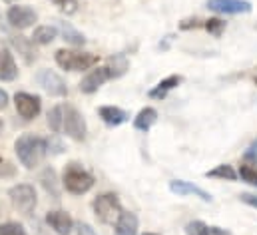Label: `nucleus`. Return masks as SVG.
Listing matches in <instances>:
<instances>
[{
    "instance_id": "obj_1",
    "label": "nucleus",
    "mask_w": 257,
    "mask_h": 235,
    "mask_svg": "<svg viewBox=\"0 0 257 235\" xmlns=\"http://www.w3.org/2000/svg\"><path fill=\"white\" fill-rule=\"evenodd\" d=\"M14 152L26 170H34L44 162L48 154V140L34 134H22L14 142Z\"/></svg>"
},
{
    "instance_id": "obj_2",
    "label": "nucleus",
    "mask_w": 257,
    "mask_h": 235,
    "mask_svg": "<svg viewBox=\"0 0 257 235\" xmlns=\"http://www.w3.org/2000/svg\"><path fill=\"white\" fill-rule=\"evenodd\" d=\"M62 185L66 191L74 193V195H82L86 191H90L94 187V176L90 172H86L80 164H68L62 174Z\"/></svg>"
},
{
    "instance_id": "obj_3",
    "label": "nucleus",
    "mask_w": 257,
    "mask_h": 235,
    "mask_svg": "<svg viewBox=\"0 0 257 235\" xmlns=\"http://www.w3.org/2000/svg\"><path fill=\"white\" fill-rule=\"evenodd\" d=\"M56 58V64L62 68V70H68V72H82V70H88L92 66L98 64V56L92 54V52H80V50H58L54 54Z\"/></svg>"
},
{
    "instance_id": "obj_4",
    "label": "nucleus",
    "mask_w": 257,
    "mask_h": 235,
    "mask_svg": "<svg viewBox=\"0 0 257 235\" xmlns=\"http://www.w3.org/2000/svg\"><path fill=\"white\" fill-rule=\"evenodd\" d=\"M8 197L14 205L16 211H20L22 215H30L34 209H36V189L34 185L30 183H18V185H12L8 189Z\"/></svg>"
},
{
    "instance_id": "obj_5",
    "label": "nucleus",
    "mask_w": 257,
    "mask_h": 235,
    "mask_svg": "<svg viewBox=\"0 0 257 235\" xmlns=\"http://www.w3.org/2000/svg\"><path fill=\"white\" fill-rule=\"evenodd\" d=\"M94 207V215L100 223H114L118 221L120 213H122V205L116 193H102L94 199L92 203Z\"/></svg>"
},
{
    "instance_id": "obj_6",
    "label": "nucleus",
    "mask_w": 257,
    "mask_h": 235,
    "mask_svg": "<svg viewBox=\"0 0 257 235\" xmlns=\"http://www.w3.org/2000/svg\"><path fill=\"white\" fill-rule=\"evenodd\" d=\"M62 130L68 138L82 142L86 138V120L84 116L74 108V106H64V126Z\"/></svg>"
},
{
    "instance_id": "obj_7",
    "label": "nucleus",
    "mask_w": 257,
    "mask_h": 235,
    "mask_svg": "<svg viewBox=\"0 0 257 235\" xmlns=\"http://www.w3.org/2000/svg\"><path fill=\"white\" fill-rule=\"evenodd\" d=\"M36 82H38V86H42V90L46 92V94H50V96H58V98H62V96H68V86H66V82L54 72V70H40L38 74H36Z\"/></svg>"
},
{
    "instance_id": "obj_8",
    "label": "nucleus",
    "mask_w": 257,
    "mask_h": 235,
    "mask_svg": "<svg viewBox=\"0 0 257 235\" xmlns=\"http://www.w3.org/2000/svg\"><path fill=\"white\" fill-rule=\"evenodd\" d=\"M14 106L18 116L24 120H34L42 110V100L36 94H28V92H18L14 96Z\"/></svg>"
},
{
    "instance_id": "obj_9",
    "label": "nucleus",
    "mask_w": 257,
    "mask_h": 235,
    "mask_svg": "<svg viewBox=\"0 0 257 235\" xmlns=\"http://www.w3.org/2000/svg\"><path fill=\"white\" fill-rule=\"evenodd\" d=\"M6 18H8V22H10L12 28H16V30H26V28L34 26V22L38 20V14H36L30 6H20V4H16V6H10Z\"/></svg>"
},
{
    "instance_id": "obj_10",
    "label": "nucleus",
    "mask_w": 257,
    "mask_h": 235,
    "mask_svg": "<svg viewBox=\"0 0 257 235\" xmlns=\"http://www.w3.org/2000/svg\"><path fill=\"white\" fill-rule=\"evenodd\" d=\"M205 6L217 14H249L253 10L247 0H207Z\"/></svg>"
},
{
    "instance_id": "obj_11",
    "label": "nucleus",
    "mask_w": 257,
    "mask_h": 235,
    "mask_svg": "<svg viewBox=\"0 0 257 235\" xmlns=\"http://www.w3.org/2000/svg\"><path fill=\"white\" fill-rule=\"evenodd\" d=\"M108 80H112V74H110L108 66H98V68H94V70L80 82V92H82V94H94V92H98V88L104 86Z\"/></svg>"
},
{
    "instance_id": "obj_12",
    "label": "nucleus",
    "mask_w": 257,
    "mask_h": 235,
    "mask_svg": "<svg viewBox=\"0 0 257 235\" xmlns=\"http://www.w3.org/2000/svg\"><path fill=\"white\" fill-rule=\"evenodd\" d=\"M170 191L176 193V195H180V197H184V195H195V197H199L201 201L211 203V195H209L205 189L193 185L190 181H184V179H172V181H170Z\"/></svg>"
},
{
    "instance_id": "obj_13",
    "label": "nucleus",
    "mask_w": 257,
    "mask_h": 235,
    "mask_svg": "<svg viewBox=\"0 0 257 235\" xmlns=\"http://www.w3.org/2000/svg\"><path fill=\"white\" fill-rule=\"evenodd\" d=\"M46 223L56 231L58 235H70L74 229V219L70 217V213H66L62 209L56 211H48L46 215Z\"/></svg>"
},
{
    "instance_id": "obj_14",
    "label": "nucleus",
    "mask_w": 257,
    "mask_h": 235,
    "mask_svg": "<svg viewBox=\"0 0 257 235\" xmlns=\"http://www.w3.org/2000/svg\"><path fill=\"white\" fill-rule=\"evenodd\" d=\"M98 116L102 118V122L108 124V126H120V124L130 120L128 112L118 108V106H102V108H98Z\"/></svg>"
},
{
    "instance_id": "obj_15",
    "label": "nucleus",
    "mask_w": 257,
    "mask_h": 235,
    "mask_svg": "<svg viewBox=\"0 0 257 235\" xmlns=\"http://www.w3.org/2000/svg\"><path fill=\"white\" fill-rule=\"evenodd\" d=\"M182 84V76H178V74H172V76H168V78H164L162 82H158V86L154 88V90H150V98H154V100H164L174 88H178Z\"/></svg>"
},
{
    "instance_id": "obj_16",
    "label": "nucleus",
    "mask_w": 257,
    "mask_h": 235,
    "mask_svg": "<svg viewBox=\"0 0 257 235\" xmlns=\"http://www.w3.org/2000/svg\"><path fill=\"white\" fill-rule=\"evenodd\" d=\"M138 215L132 211H122L118 221H116V235H138Z\"/></svg>"
},
{
    "instance_id": "obj_17",
    "label": "nucleus",
    "mask_w": 257,
    "mask_h": 235,
    "mask_svg": "<svg viewBox=\"0 0 257 235\" xmlns=\"http://www.w3.org/2000/svg\"><path fill=\"white\" fill-rule=\"evenodd\" d=\"M18 76V66L14 62V56L8 50H0V80L12 82Z\"/></svg>"
},
{
    "instance_id": "obj_18",
    "label": "nucleus",
    "mask_w": 257,
    "mask_h": 235,
    "mask_svg": "<svg viewBox=\"0 0 257 235\" xmlns=\"http://www.w3.org/2000/svg\"><path fill=\"white\" fill-rule=\"evenodd\" d=\"M156 122H158V112L154 108H144L134 118V128L140 132H148Z\"/></svg>"
},
{
    "instance_id": "obj_19",
    "label": "nucleus",
    "mask_w": 257,
    "mask_h": 235,
    "mask_svg": "<svg viewBox=\"0 0 257 235\" xmlns=\"http://www.w3.org/2000/svg\"><path fill=\"white\" fill-rule=\"evenodd\" d=\"M12 46L18 50V54H22L24 60L30 64L32 60L36 58V52H34V42H32V38L28 40V38H24V36H14L12 38Z\"/></svg>"
},
{
    "instance_id": "obj_20",
    "label": "nucleus",
    "mask_w": 257,
    "mask_h": 235,
    "mask_svg": "<svg viewBox=\"0 0 257 235\" xmlns=\"http://www.w3.org/2000/svg\"><path fill=\"white\" fill-rule=\"evenodd\" d=\"M56 36H58V28L56 26H38L34 30V34H32V42L34 44H40V46H46Z\"/></svg>"
},
{
    "instance_id": "obj_21",
    "label": "nucleus",
    "mask_w": 257,
    "mask_h": 235,
    "mask_svg": "<svg viewBox=\"0 0 257 235\" xmlns=\"http://www.w3.org/2000/svg\"><path fill=\"white\" fill-rule=\"evenodd\" d=\"M40 181H42V187H44L52 197H60L58 177H56V172H54L52 168H46V170L40 174Z\"/></svg>"
},
{
    "instance_id": "obj_22",
    "label": "nucleus",
    "mask_w": 257,
    "mask_h": 235,
    "mask_svg": "<svg viewBox=\"0 0 257 235\" xmlns=\"http://www.w3.org/2000/svg\"><path fill=\"white\" fill-rule=\"evenodd\" d=\"M58 30H60V34H62V38H64L66 42H70V44H74V46H82V44L86 42L84 34L78 32V30H76L72 24H68V22H58Z\"/></svg>"
},
{
    "instance_id": "obj_23",
    "label": "nucleus",
    "mask_w": 257,
    "mask_h": 235,
    "mask_svg": "<svg viewBox=\"0 0 257 235\" xmlns=\"http://www.w3.org/2000/svg\"><path fill=\"white\" fill-rule=\"evenodd\" d=\"M130 68V62L126 58V54H114L112 58L108 60V70L112 74V78H120L128 72Z\"/></svg>"
},
{
    "instance_id": "obj_24",
    "label": "nucleus",
    "mask_w": 257,
    "mask_h": 235,
    "mask_svg": "<svg viewBox=\"0 0 257 235\" xmlns=\"http://www.w3.org/2000/svg\"><path fill=\"white\" fill-rule=\"evenodd\" d=\"M205 177H215V179H227V181H233L237 179V172L227 166V164H221V166H215L213 170L205 172Z\"/></svg>"
},
{
    "instance_id": "obj_25",
    "label": "nucleus",
    "mask_w": 257,
    "mask_h": 235,
    "mask_svg": "<svg viewBox=\"0 0 257 235\" xmlns=\"http://www.w3.org/2000/svg\"><path fill=\"white\" fill-rule=\"evenodd\" d=\"M62 126H64V108H62V106H54V108L48 112V128H50L54 134H58V132L62 130Z\"/></svg>"
},
{
    "instance_id": "obj_26",
    "label": "nucleus",
    "mask_w": 257,
    "mask_h": 235,
    "mask_svg": "<svg viewBox=\"0 0 257 235\" xmlns=\"http://www.w3.org/2000/svg\"><path fill=\"white\" fill-rule=\"evenodd\" d=\"M203 28L211 34V36H215V38H219L221 34H223V30H225V20H219V18H209V20H205L203 22Z\"/></svg>"
},
{
    "instance_id": "obj_27",
    "label": "nucleus",
    "mask_w": 257,
    "mask_h": 235,
    "mask_svg": "<svg viewBox=\"0 0 257 235\" xmlns=\"http://www.w3.org/2000/svg\"><path fill=\"white\" fill-rule=\"evenodd\" d=\"M237 176L241 177L245 183H249V185H255V187H257V170L249 168V166H245V164H241V168H239Z\"/></svg>"
},
{
    "instance_id": "obj_28",
    "label": "nucleus",
    "mask_w": 257,
    "mask_h": 235,
    "mask_svg": "<svg viewBox=\"0 0 257 235\" xmlns=\"http://www.w3.org/2000/svg\"><path fill=\"white\" fill-rule=\"evenodd\" d=\"M0 235H28L26 229L20 223L8 221V223H0Z\"/></svg>"
},
{
    "instance_id": "obj_29",
    "label": "nucleus",
    "mask_w": 257,
    "mask_h": 235,
    "mask_svg": "<svg viewBox=\"0 0 257 235\" xmlns=\"http://www.w3.org/2000/svg\"><path fill=\"white\" fill-rule=\"evenodd\" d=\"M243 164L249 166V168H253V170H257V140H253L251 146L245 150V154H243Z\"/></svg>"
},
{
    "instance_id": "obj_30",
    "label": "nucleus",
    "mask_w": 257,
    "mask_h": 235,
    "mask_svg": "<svg viewBox=\"0 0 257 235\" xmlns=\"http://www.w3.org/2000/svg\"><path fill=\"white\" fill-rule=\"evenodd\" d=\"M186 233L188 235H211L209 233V227L203 223V221H190L188 225H186Z\"/></svg>"
},
{
    "instance_id": "obj_31",
    "label": "nucleus",
    "mask_w": 257,
    "mask_h": 235,
    "mask_svg": "<svg viewBox=\"0 0 257 235\" xmlns=\"http://www.w3.org/2000/svg\"><path fill=\"white\" fill-rule=\"evenodd\" d=\"M52 2L66 14H74L78 10V2L76 0H52Z\"/></svg>"
},
{
    "instance_id": "obj_32",
    "label": "nucleus",
    "mask_w": 257,
    "mask_h": 235,
    "mask_svg": "<svg viewBox=\"0 0 257 235\" xmlns=\"http://www.w3.org/2000/svg\"><path fill=\"white\" fill-rule=\"evenodd\" d=\"M205 20H199V18H190V20H184L180 22V30H190V28H199L203 26Z\"/></svg>"
},
{
    "instance_id": "obj_33",
    "label": "nucleus",
    "mask_w": 257,
    "mask_h": 235,
    "mask_svg": "<svg viewBox=\"0 0 257 235\" xmlns=\"http://www.w3.org/2000/svg\"><path fill=\"white\" fill-rule=\"evenodd\" d=\"M76 233L78 235H98L96 233V229H94L90 223H82V221L76 225Z\"/></svg>"
},
{
    "instance_id": "obj_34",
    "label": "nucleus",
    "mask_w": 257,
    "mask_h": 235,
    "mask_svg": "<svg viewBox=\"0 0 257 235\" xmlns=\"http://www.w3.org/2000/svg\"><path fill=\"white\" fill-rule=\"evenodd\" d=\"M14 176V166L10 162H2L0 164V177H12Z\"/></svg>"
},
{
    "instance_id": "obj_35",
    "label": "nucleus",
    "mask_w": 257,
    "mask_h": 235,
    "mask_svg": "<svg viewBox=\"0 0 257 235\" xmlns=\"http://www.w3.org/2000/svg\"><path fill=\"white\" fill-rule=\"evenodd\" d=\"M239 199H241L243 203H247V205H251V207H255L257 209V195H251V193H241V195H239Z\"/></svg>"
},
{
    "instance_id": "obj_36",
    "label": "nucleus",
    "mask_w": 257,
    "mask_h": 235,
    "mask_svg": "<svg viewBox=\"0 0 257 235\" xmlns=\"http://www.w3.org/2000/svg\"><path fill=\"white\" fill-rule=\"evenodd\" d=\"M6 106H8V94L0 88V110H4Z\"/></svg>"
},
{
    "instance_id": "obj_37",
    "label": "nucleus",
    "mask_w": 257,
    "mask_h": 235,
    "mask_svg": "<svg viewBox=\"0 0 257 235\" xmlns=\"http://www.w3.org/2000/svg\"><path fill=\"white\" fill-rule=\"evenodd\" d=\"M209 233L211 235H231L229 231H225V229H221V227H209Z\"/></svg>"
},
{
    "instance_id": "obj_38",
    "label": "nucleus",
    "mask_w": 257,
    "mask_h": 235,
    "mask_svg": "<svg viewBox=\"0 0 257 235\" xmlns=\"http://www.w3.org/2000/svg\"><path fill=\"white\" fill-rule=\"evenodd\" d=\"M144 235H158V233H144Z\"/></svg>"
},
{
    "instance_id": "obj_39",
    "label": "nucleus",
    "mask_w": 257,
    "mask_h": 235,
    "mask_svg": "<svg viewBox=\"0 0 257 235\" xmlns=\"http://www.w3.org/2000/svg\"><path fill=\"white\" fill-rule=\"evenodd\" d=\"M6 2H14V0H6Z\"/></svg>"
},
{
    "instance_id": "obj_40",
    "label": "nucleus",
    "mask_w": 257,
    "mask_h": 235,
    "mask_svg": "<svg viewBox=\"0 0 257 235\" xmlns=\"http://www.w3.org/2000/svg\"><path fill=\"white\" fill-rule=\"evenodd\" d=\"M0 130H2V122H0Z\"/></svg>"
},
{
    "instance_id": "obj_41",
    "label": "nucleus",
    "mask_w": 257,
    "mask_h": 235,
    "mask_svg": "<svg viewBox=\"0 0 257 235\" xmlns=\"http://www.w3.org/2000/svg\"><path fill=\"white\" fill-rule=\"evenodd\" d=\"M255 84H257V76H255Z\"/></svg>"
}]
</instances>
